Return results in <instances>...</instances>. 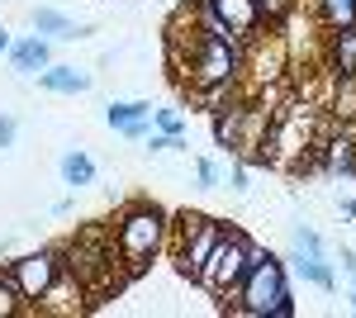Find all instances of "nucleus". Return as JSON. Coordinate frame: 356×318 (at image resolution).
I'll use <instances>...</instances> for the list:
<instances>
[{
    "instance_id": "nucleus-20",
    "label": "nucleus",
    "mask_w": 356,
    "mask_h": 318,
    "mask_svg": "<svg viewBox=\"0 0 356 318\" xmlns=\"http://www.w3.org/2000/svg\"><path fill=\"white\" fill-rule=\"evenodd\" d=\"M252 5H257V15H261V29H275V24H285V19L295 15L300 0H252Z\"/></svg>"
},
{
    "instance_id": "nucleus-7",
    "label": "nucleus",
    "mask_w": 356,
    "mask_h": 318,
    "mask_svg": "<svg viewBox=\"0 0 356 318\" xmlns=\"http://www.w3.org/2000/svg\"><path fill=\"white\" fill-rule=\"evenodd\" d=\"M219 218H209V214H176L171 218V233H176V271L186 276V280H200V271L209 262V252H214V242L223 238Z\"/></svg>"
},
{
    "instance_id": "nucleus-29",
    "label": "nucleus",
    "mask_w": 356,
    "mask_h": 318,
    "mask_svg": "<svg viewBox=\"0 0 356 318\" xmlns=\"http://www.w3.org/2000/svg\"><path fill=\"white\" fill-rule=\"evenodd\" d=\"M347 299H352V314H356V276H352V290H347Z\"/></svg>"
},
{
    "instance_id": "nucleus-4",
    "label": "nucleus",
    "mask_w": 356,
    "mask_h": 318,
    "mask_svg": "<svg viewBox=\"0 0 356 318\" xmlns=\"http://www.w3.org/2000/svg\"><path fill=\"white\" fill-rule=\"evenodd\" d=\"M318 119L309 105H285L271 114L266 138H261V166H304L314 143H318Z\"/></svg>"
},
{
    "instance_id": "nucleus-1",
    "label": "nucleus",
    "mask_w": 356,
    "mask_h": 318,
    "mask_svg": "<svg viewBox=\"0 0 356 318\" xmlns=\"http://www.w3.org/2000/svg\"><path fill=\"white\" fill-rule=\"evenodd\" d=\"M57 252H62V266L86 285L90 299H95V294H110V290H124V280H129V276H119L124 262H119V252H114L110 228H95V223H90V228H81L72 242H62Z\"/></svg>"
},
{
    "instance_id": "nucleus-24",
    "label": "nucleus",
    "mask_w": 356,
    "mask_h": 318,
    "mask_svg": "<svg viewBox=\"0 0 356 318\" xmlns=\"http://www.w3.org/2000/svg\"><path fill=\"white\" fill-rule=\"evenodd\" d=\"M195 181L204 190H214V186H223V166L214 157H204V161H195Z\"/></svg>"
},
{
    "instance_id": "nucleus-19",
    "label": "nucleus",
    "mask_w": 356,
    "mask_h": 318,
    "mask_svg": "<svg viewBox=\"0 0 356 318\" xmlns=\"http://www.w3.org/2000/svg\"><path fill=\"white\" fill-rule=\"evenodd\" d=\"M323 29H342V24H356V0H314Z\"/></svg>"
},
{
    "instance_id": "nucleus-23",
    "label": "nucleus",
    "mask_w": 356,
    "mask_h": 318,
    "mask_svg": "<svg viewBox=\"0 0 356 318\" xmlns=\"http://www.w3.org/2000/svg\"><path fill=\"white\" fill-rule=\"evenodd\" d=\"M186 148V133H147V152H181Z\"/></svg>"
},
{
    "instance_id": "nucleus-18",
    "label": "nucleus",
    "mask_w": 356,
    "mask_h": 318,
    "mask_svg": "<svg viewBox=\"0 0 356 318\" xmlns=\"http://www.w3.org/2000/svg\"><path fill=\"white\" fill-rule=\"evenodd\" d=\"M138 119H152V105H147V100H114V105H105V124H110L114 133H124L129 124H138Z\"/></svg>"
},
{
    "instance_id": "nucleus-13",
    "label": "nucleus",
    "mask_w": 356,
    "mask_h": 318,
    "mask_svg": "<svg viewBox=\"0 0 356 318\" xmlns=\"http://www.w3.org/2000/svg\"><path fill=\"white\" fill-rule=\"evenodd\" d=\"M29 24H33V33H43V38H86V33H95L90 24L67 19V15H62V10H53V5H38V10L29 15Z\"/></svg>"
},
{
    "instance_id": "nucleus-15",
    "label": "nucleus",
    "mask_w": 356,
    "mask_h": 318,
    "mask_svg": "<svg viewBox=\"0 0 356 318\" xmlns=\"http://www.w3.org/2000/svg\"><path fill=\"white\" fill-rule=\"evenodd\" d=\"M285 262H290V271L295 276H304L309 285H318V290H337V271H332L328 257H314V252H285Z\"/></svg>"
},
{
    "instance_id": "nucleus-21",
    "label": "nucleus",
    "mask_w": 356,
    "mask_h": 318,
    "mask_svg": "<svg viewBox=\"0 0 356 318\" xmlns=\"http://www.w3.org/2000/svg\"><path fill=\"white\" fill-rule=\"evenodd\" d=\"M29 304H24V294H19V285L10 280V271H0V318H19Z\"/></svg>"
},
{
    "instance_id": "nucleus-8",
    "label": "nucleus",
    "mask_w": 356,
    "mask_h": 318,
    "mask_svg": "<svg viewBox=\"0 0 356 318\" xmlns=\"http://www.w3.org/2000/svg\"><path fill=\"white\" fill-rule=\"evenodd\" d=\"M5 271H10V280L19 285L24 304H33V309H38V299L53 290V280L62 276V252H57V247H38V252H24V257H15V262L5 266Z\"/></svg>"
},
{
    "instance_id": "nucleus-3",
    "label": "nucleus",
    "mask_w": 356,
    "mask_h": 318,
    "mask_svg": "<svg viewBox=\"0 0 356 318\" xmlns=\"http://www.w3.org/2000/svg\"><path fill=\"white\" fill-rule=\"evenodd\" d=\"M233 314L243 318H295V294L285 280V257H261L247 266L243 285L233 290Z\"/></svg>"
},
{
    "instance_id": "nucleus-28",
    "label": "nucleus",
    "mask_w": 356,
    "mask_h": 318,
    "mask_svg": "<svg viewBox=\"0 0 356 318\" xmlns=\"http://www.w3.org/2000/svg\"><path fill=\"white\" fill-rule=\"evenodd\" d=\"M0 53H10V33L5 29H0Z\"/></svg>"
},
{
    "instance_id": "nucleus-11",
    "label": "nucleus",
    "mask_w": 356,
    "mask_h": 318,
    "mask_svg": "<svg viewBox=\"0 0 356 318\" xmlns=\"http://www.w3.org/2000/svg\"><path fill=\"white\" fill-rule=\"evenodd\" d=\"M10 67L19 72V77H38L48 62H53V43L43 38V33H24V38H10Z\"/></svg>"
},
{
    "instance_id": "nucleus-16",
    "label": "nucleus",
    "mask_w": 356,
    "mask_h": 318,
    "mask_svg": "<svg viewBox=\"0 0 356 318\" xmlns=\"http://www.w3.org/2000/svg\"><path fill=\"white\" fill-rule=\"evenodd\" d=\"M57 176H62V186L81 190V186H95V161L86 157L81 148H67L62 161H57Z\"/></svg>"
},
{
    "instance_id": "nucleus-12",
    "label": "nucleus",
    "mask_w": 356,
    "mask_h": 318,
    "mask_svg": "<svg viewBox=\"0 0 356 318\" xmlns=\"http://www.w3.org/2000/svg\"><path fill=\"white\" fill-rule=\"evenodd\" d=\"M38 86L53 90V95H86V90L95 86V77L81 72V67H72V62H48V67L38 72Z\"/></svg>"
},
{
    "instance_id": "nucleus-22",
    "label": "nucleus",
    "mask_w": 356,
    "mask_h": 318,
    "mask_svg": "<svg viewBox=\"0 0 356 318\" xmlns=\"http://www.w3.org/2000/svg\"><path fill=\"white\" fill-rule=\"evenodd\" d=\"M152 129L157 133H186V109H152Z\"/></svg>"
},
{
    "instance_id": "nucleus-6",
    "label": "nucleus",
    "mask_w": 356,
    "mask_h": 318,
    "mask_svg": "<svg viewBox=\"0 0 356 318\" xmlns=\"http://www.w3.org/2000/svg\"><path fill=\"white\" fill-rule=\"evenodd\" d=\"M261 257H266V247H257L243 228H223V238L214 242V252H209V262H204L195 285H204L219 299H233V290L243 285V276H247V266L261 262Z\"/></svg>"
},
{
    "instance_id": "nucleus-9",
    "label": "nucleus",
    "mask_w": 356,
    "mask_h": 318,
    "mask_svg": "<svg viewBox=\"0 0 356 318\" xmlns=\"http://www.w3.org/2000/svg\"><path fill=\"white\" fill-rule=\"evenodd\" d=\"M204 10H209L223 24V33H228L233 43H243V48L261 33V15H257L252 0H204Z\"/></svg>"
},
{
    "instance_id": "nucleus-27",
    "label": "nucleus",
    "mask_w": 356,
    "mask_h": 318,
    "mask_svg": "<svg viewBox=\"0 0 356 318\" xmlns=\"http://www.w3.org/2000/svg\"><path fill=\"white\" fill-rule=\"evenodd\" d=\"M342 214H347V218H356V200H342Z\"/></svg>"
},
{
    "instance_id": "nucleus-26",
    "label": "nucleus",
    "mask_w": 356,
    "mask_h": 318,
    "mask_svg": "<svg viewBox=\"0 0 356 318\" xmlns=\"http://www.w3.org/2000/svg\"><path fill=\"white\" fill-rule=\"evenodd\" d=\"M337 262H342V271H347V280H352V276H356V252H352V247H342V252H337Z\"/></svg>"
},
{
    "instance_id": "nucleus-5",
    "label": "nucleus",
    "mask_w": 356,
    "mask_h": 318,
    "mask_svg": "<svg viewBox=\"0 0 356 318\" xmlns=\"http://www.w3.org/2000/svg\"><path fill=\"white\" fill-rule=\"evenodd\" d=\"M181 72L191 81V95L214 90V86H238V77L247 72L243 43H233V38H223V33H204L191 53H186Z\"/></svg>"
},
{
    "instance_id": "nucleus-30",
    "label": "nucleus",
    "mask_w": 356,
    "mask_h": 318,
    "mask_svg": "<svg viewBox=\"0 0 356 318\" xmlns=\"http://www.w3.org/2000/svg\"><path fill=\"white\" fill-rule=\"evenodd\" d=\"M352 129H356V124H352Z\"/></svg>"
},
{
    "instance_id": "nucleus-17",
    "label": "nucleus",
    "mask_w": 356,
    "mask_h": 318,
    "mask_svg": "<svg viewBox=\"0 0 356 318\" xmlns=\"http://www.w3.org/2000/svg\"><path fill=\"white\" fill-rule=\"evenodd\" d=\"M328 114L337 119V124H356V77H332Z\"/></svg>"
},
{
    "instance_id": "nucleus-25",
    "label": "nucleus",
    "mask_w": 356,
    "mask_h": 318,
    "mask_svg": "<svg viewBox=\"0 0 356 318\" xmlns=\"http://www.w3.org/2000/svg\"><path fill=\"white\" fill-rule=\"evenodd\" d=\"M15 138H19V119L15 114H0V152L15 148Z\"/></svg>"
},
{
    "instance_id": "nucleus-10",
    "label": "nucleus",
    "mask_w": 356,
    "mask_h": 318,
    "mask_svg": "<svg viewBox=\"0 0 356 318\" xmlns=\"http://www.w3.org/2000/svg\"><path fill=\"white\" fill-rule=\"evenodd\" d=\"M243 143H247V105L233 100V105L214 109V148H223L228 157H243Z\"/></svg>"
},
{
    "instance_id": "nucleus-14",
    "label": "nucleus",
    "mask_w": 356,
    "mask_h": 318,
    "mask_svg": "<svg viewBox=\"0 0 356 318\" xmlns=\"http://www.w3.org/2000/svg\"><path fill=\"white\" fill-rule=\"evenodd\" d=\"M328 72L332 77H356V24L328 29Z\"/></svg>"
},
{
    "instance_id": "nucleus-2",
    "label": "nucleus",
    "mask_w": 356,
    "mask_h": 318,
    "mask_svg": "<svg viewBox=\"0 0 356 318\" xmlns=\"http://www.w3.org/2000/svg\"><path fill=\"white\" fill-rule=\"evenodd\" d=\"M114 252H119V262L129 266V276H143L147 262L157 257L171 238V218H166L162 205H152V200H138L129 209L114 218Z\"/></svg>"
}]
</instances>
